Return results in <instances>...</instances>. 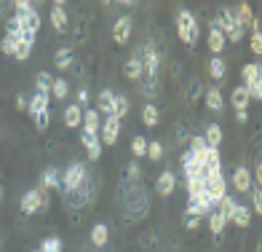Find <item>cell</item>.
<instances>
[{"instance_id": "obj_6", "label": "cell", "mask_w": 262, "mask_h": 252, "mask_svg": "<svg viewBox=\"0 0 262 252\" xmlns=\"http://www.w3.org/2000/svg\"><path fill=\"white\" fill-rule=\"evenodd\" d=\"M19 22H21V30H25V38H32L35 41V35L40 32V14L35 8L25 11V14H16Z\"/></svg>"}, {"instance_id": "obj_7", "label": "cell", "mask_w": 262, "mask_h": 252, "mask_svg": "<svg viewBox=\"0 0 262 252\" xmlns=\"http://www.w3.org/2000/svg\"><path fill=\"white\" fill-rule=\"evenodd\" d=\"M91 193H94V188H91V180L86 177L75 190H67L64 196H67V201L73 204V207H83V204H89V201H91Z\"/></svg>"}, {"instance_id": "obj_27", "label": "cell", "mask_w": 262, "mask_h": 252, "mask_svg": "<svg viewBox=\"0 0 262 252\" xmlns=\"http://www.w3.org/2000/svg\"><path fill=\"white\" fill-rule=\"evenodd\" d=\"M230 102H233L235 110H246V105H249V91H246L244 86H235L233 94H230Z\"/></svg>"}, {"instance_id": "obj_51", "label": "cell", "mask_w": 262, "mask_h": 252, "mask_svg": "<svg viewBox=\"0 0 262 252\" xmlns=\"http://www.w3.org/2000/svg\"><path fill=\"white\" fill-rule=\"evenodd\" d=\"M228 38H230L233 43H238V41H241V38H244V27H238V30H233V32L228 35Z\"/></svg>"}, {"instance_id": "obj_40", "label": "cell", "mask_w": 262, "mask_h": 252, "mask_svg": "<svg viewBox=\"0 0 262 252\" xmlns=\"http://www.w3.org/2000/svg\"><path fill=\"white\" fill-rule=\"evenodd\" d=\"M147 156H150V161H161L163 159V145L156 140V142H147Z\"/></svg>"}, {"instance_id": "obj_47", "label": "cell", "mask_w": 262, "mask_h": 252, "mask_svg": "<svg viewBox=\"0 0 262 252\" xmlns=\"http://www.w3.org/2000/svg\"><path fill=\"white\" fill-rule=\"evenodd\" d=\"M252 207H254V212H257V215L262 212V193H259V188H254V190H252Z\"/></svg>"}, {"instance_id": "obj_37", "label": "cell", "mask_w": 262, "mask_h": 252, "mask_svg": "<svg viewBox=\"0 0 262 252\" xmlns=\"http://www.w3.org/2000/svg\"><path fill=\"white\" fill-rule=\"evenodd\" d=\"M128 113V100L126 97H118V94H115V107H113V115L118 118V121H121V118Z\"/></svg>"}, {"instance_id": "obj_45", "label": "cell", "mask_w": 262, "mask_h": 252, "mask_svg": "<svg viewBox=\"0 0 262 252\" xmlns=\"http://www.w3.org/2000/svg\"><path fill=\"white\" fill-rule=\"evenodd\" d=\"M0 49H3V54H11V56H14L16 41H14V38H8V35H6V38H3V43H0Z\"/></svg>"}, {"instance_id": "obj_26", "label": "cell", "mask_w": 262, "mask_h": 252, "mask_svg": "<svg viewBox=\"0 0 262 252\" xmlns=\"http://www.w3.org/2000/svg\"><path fill=\"white\" fill-rule=\"evenodd\" d=\"M32 46H35L32 38H19L16 41V49H14V56L25 62V59H30V54H32Z\"/></svg>"}, {"instance_id": "obj_52", "label": "cell", "mask_w": 262, "mask_h": 252, "mask_svg": "<svg viewBox=\"0 0 262 252\" xmlns=\"http://www.w3.org/2000/svg\"><path fill=\"white\" fill-rule=\"evenodd\" d=\"M198 223H201V218H187V228H190V231H195V228H198Z\"/></svg>"}, {"instance_id": "obj_34", "label": "cell", "mask_w": 262, "mask_h": 252, "mask_svg": "<svg viewBox=\"0 0 262 252\" xmlns=\"http://www.w3.org/2000/svg\"><path fill=\"white\" fill-rule=\"evenodd\" d=\"M54 65L59 70H67V67H73V51L70 49H59L56 56H54Z\"/></svg>"}, {"instance_id": "obj_14", "label": "cell", "mask_w": 262, "mask_h": 252, "mask_svg": "<svg viewBox=\"0 0 262 252\" xmlns=\"http://www.w3.org/2000/svg\"><path fill=\"white\" fill-rule=\"evenodd\" d=\"M97 105H99V110H97V113H104V118H107V115H113V107H115V91L102 89V91H99V97H97Z\"/></svg>"}, {"instance_id": "obj_3", "label": "cell", "mask_w": 262, "mask_h": 252, "mask_svg": "<svg viewBox=\"0 0 262 252\" xmlns=\"http://www.w3.org/2000/svg\"><path fill=\"white\" fill-rule=\"evenodd\" d=\"M177 32H180V38L187 46H195L198 43V35H201L198 19L190 14V11H180V14H177Z\"/></svg>"}, {"instance_id": "obj_20", "label": "cell", "mask_w": 262, "mask_h": 252, "mask_svg": "<svg viewBox=\"0 0 262 252\" xmlns=\"http://www.w3.org/2000/svg\"><path fill=\"white\" fill-rule=\"evenodd\" d=\"M27 110H30L32 118L40 115V113H46V110H49V97H46V94H35V97H30Z\"/></svg>"}, {"instance_id": "obj_11", "label": "cell", "mask_w": 262, "mask_h": 252, "mask_svg": "<svg viewBox=\"0 0 262 252\" xmlns=\"http://www.w3.org/2000/svg\"><path fill=\"white\" fill-rule=\"evenodd\" d=\"M233 188L241 190V193H246L252 188V172H249V166H238L233 172Z\"/></svg>"}, {"instance_id": "obj_54", "label": "cell", "mask_w": 262, "mask_h": 252, "mask_svg": "<svg viewBox=\"0 0 262 252\" xmlns=\"http://www.w3.org/2000/svg\"><path fill=\"white\" fill-rule=\"evenodd\" d=\"M0 201H3V185H0Z\"/></svg>"}, {"instance_id": "obj_28", "label": "cell", "mask_w": 262, "mask_h": 252, "mask_svg": "<svg viewBox=\"0 0 262 252\" xmlns=\"http://www.w3.org/2000/svg\"><path fill=\"white\" fill-rule=\"evenodd\" d=\"M204 142L209 148H220V142H222V129L217 124H209L206 126V134H204Z\"/></svg>"}, {"instance_id": "obj_17", "label": "cell", "mask_w": 262, "mask_h": 252, "mask_svg": "<svg viewBox=\"0 0 262 252\" xmlns=\"http://www.w3.org/2000/svg\"><path fill=\"white\" fill-rule=\"evenodd\" d=\"M174 185H177V177L171 172H161L158 183H156V190H158L161 196H171L174 193Z\"/></svg>"}, {"instance_id": "obj_44", "label": "cell", "mask_w": 262, "mask_h": 252, "mask_svg": "<svg viewBox=\"0 0 262 252\" xmlns=\"http://www.w3.org/2000/svg\"><path fill=\"white\" fill-rule=\"evenodd\" d=\"M252 51L262 54V32L259 30H252Z\"/></svg>"}, {"instance_id": "obj_16", "label": "cell", "mask_w": 262, "mask_h": 252, "mask_svg": "<svg viewBox=\"0 0 262 252\" xmlns=\"http://www.w3.org/2000/svg\"><path fill=\"white\" fill-rule=\"evenodd\" d=\"M83 124V110L78 105H67L64 107V126L67 129H78Z\"/></svg>"}, {"instance_id": "obj_31", "label": "cell", "mask_w": 262, "mask_h": 252, "mask_svg": "<svg viewBox=\"0 0 262 252\" xmlns=\"http://www.w3.org/2000/svg\"><path fill=\"white\" fill-rule=\"evenodd\" d=\"M158 107L156 105H145L142 107V124L145 126H158Z\"/></svg>"}, {"instance_id": "obj_36", "label": "cell", "mask_w": 262, "mask_h": 252, "mask_svg": "<svg viewBox=\"0 0 262 252\" xmlns=\"http://www.w3.org/2000/svg\"><path fill=\"white\" fill-rule=\"evenodd\" d=\"M67 91H70L67 81H64V78H54V83H51V94H54V100H64V97H67Z\"/></svg>"}, {"instance_id": "obj_49", "label": "cell", "mask_w": 262, "mask_h": 252, "mask_svg": "<svg viewBox=\"0 0 262 252\" xmlns=\"http://www.w3.org/2000/svg\"><path fill=\"white\" fill-rule=\"evenodd\" d=\"M27 105H30V97L19 94V97H16V107H19V110H27Z\"/></svg>"}, {"instance_id": "obj_53", "label": "cell", "mask_w": 262, "mask_h": 252, "mask_svg": "<svg viewBox=\"0 0 262 252\" xmlns=\"http://www.w3.org/2000/svg\"><path fill=\"white\" fill-rule=\"evenodd\" d=\"M235 118H238V124H244L249 115H246V110H235Z\"/></svg>"}, {"instance_id": "obj_9", "label": "cell", "mask_w": 262, "mask_h": 252, "mask_svg": "<svg viewBox=\"0 0 262 252\" xmlns=\"http://www.w3.org/2000/svg\"><path fill=\"white\" fill-rule=\"evenodd\" d=\"M225 196H228V183H225V177H217V180H209L206 183V199L214 204H220Z\"/></svg>"}, {"instance_id": "obj_50", "label": "cell", "mask_w": 262, "mask_h": 252, "mask_svg": "<svg viewBox=\"0 0 262 252\" xmlns=\"http://www.w3.org/2000/svg\"><path fill=\"white\" fill-rule=\"evenodd\" d=\"M32 8V3H27V0H19L16 3V14H25V11H30Z\"/></svg>"}, {"instance_id": "obj_23", "label": "cell", "mask_w": 262, "mask_h": 252, "mask_svg": "<svg viewBox=\"0 0 262 252\" xmlns=\"http://www.w3.org/2000/svg\"><path fill=\"white\" fill-rule=\"evenodd\" d=\"M83 129H86V131H94V134H99L102 118H99L97 110H86V113H83Z\"/></svg>"}, {"instance_id": "obj_38", "label": "cell", "mask_w": 262, "mask_h": 252, "mask_svg": "<svg viewBox=\"0 0 262 252\" xmlns=\"http://www.w3.org/2000/svg\"><path fill=\"white\" fill-rule=\"evenodd\" d=\"M40 252H62V239H59V236H49L40 244Z\"/></svg>"}, {"instance_id": "obj_30", "label": "cell", "mask_w": 262, "mask_h": 252, "mask_svg": "<svg viewBox=\"0 0 262 252\" xmlns=\"http://www.w3.org/2000/svg\"><path fill=\"white\" fill-rule=\"evenodd\" d=\"M209 73H211V78L222 81V78H225V73H228V65H225V59L211 56V62H209Z\"/></svg>"}, {"instance_id": "obj_21", "label": "cell", "mask_w": 262, "mask_h": 252, "mask_svg": "<svg viewBox=\"0 0 262 252\" xmlns=\"http://www.w3.org/2000/svg\"><path fill=\"white\" fill-rule=\"evenodd\" d=\"M225 223H228V220H225V215H222L217 207H214V209L209 212V228H211V234H214V236H222Z\"/></svg>"}, {"instance_id": "obj_48", "label": "cell", "mask_w": 262, "mask_h": 252, "mask_svg": "<svg viewBox=\"0 0 262 252\" xmlns=\"http://www.w3.org/2000/svg\"><path fill=\"white\" fill-rule=\"evenodd\" d=\"M75 105H78V107H86V105H89V91H86V89L78 91V102H75Z\"/></svg>"}, {"instance_id": "obj_1", "label": "cell", "mask_w": 262, "mask_h": 252, "mask_svg": "<svg viewBox=\"0 0 262 252\" xmlns=\"http://www.w3.org/2000/svg\"><path fill=\"white\" fill-rule=\"evenodd\" d=\"M150 209V196L139 183H131L126 188V218L128 220H139L142 215H147Z\"/></svg>"}, {"instance_id": "obj_33", "label": "cell", "mask_w": 262, "mask_h": 252, "mask_svg": "<svg viewBox=\"0 0 262 252\" xmlns=\"http://www.w3.org/2000/svg\"><path fill=\"white\" fill-rule=\"evenodd\" d=\"M6 35H8V38H14V41L25 38V30H21V22H19V16H16V14H14V19H8V25H6Z\"/></svg>"}, {"instance_id": "obj_12", "label": "cell", "mask_w": 262, "mask_h": 252, "mask_svg": "<svg viewBox=\"0 0 262 252\" xmlns=\"http://www.w3.org/2000/svg\"><path fill=\"white\" fill-rule=\"evenodd\" d=\"M113 38H115V43H126L131 38V16H121V19L115 22Z\"/></svg>"}, {"instance_id": "obj_55", "label": "cell", "mask_w": 262, "mask_h": 252, "mask_svg": "<svg viewBox=\"0 0 262 252\" xmlns=\"http://www.w3.org/2000/svg\"><path fill=\"white\" fill-rule=\"evenodd\" d=\"M32 252H40V249H32Z\"/></svg>"}, {"instance_id": "obj_5", "label": "cell", "mask_w": 262, "mask_h": 252, "mask_svg": "<svg viewBox=\"0 0 262 252\" xmlns=\"http://www.w3.org/2000/svg\"><path fill=\"white\" fill-rule=\"evenodd\" d=\"M158 67H161V54L156 51V46H147L145 51V59H142V75H147L150 83H156V75H158Z\"/></svg>"}, {"instance_id": "obj_39", "label": "cell", "mask_w": 262, "mask_h": 252, "mask_svg": "<svg viewBox=\"0 0 262 252\" xmlns=\"http://www.w3.org/2000/svg\"><path fill=\"white\" fill-rule=\"evenodd\" d=\"M235 204H238V201H233L230 196H225V199L220 201V207H217V209L225 215V220H230V218H233V209H235Z\"/></svg>"}, {"instance_id": "obj_2", "label": "cell", "mask_w": 262, "mask_h": 252, "mask_svg": "<svg viewBox=\"0 0 262 252\" xmlns=\"http://www.w3.org/2000/svg\"><path fill=\"white\" fill-rule=\"evenodd\" d=\"M21 215H35V212H46L49 209V190H46L43 185L27 190L25 196H21Z\"/></svg>"}, {"instance_id": "obj_42", "label": "cell", "mask_w": 262, "mask_h": 252, "mask_svg": "<svg viewBox=\"0 0 262 252\" xmlns=\"http://www.w3.org/2000/svg\"><path fill=\"white\" fill-rule=\"evenodd\" d=\"M32 121H35V129H38V131H46V129H49V121H51V113L46 110V113H40V115H35Z\"/></svg>"}, {"instance_id": "obj_43", "label": "cell", "mask_w": 262, "mask_h": 252, "mask_svg": "<svg viewBox=\"0 0 262 252\" xmlns=\"http://www.w3.org/2000/svg\"><path fill=\"white\" fill-rule=\"evenodd\" d=\"M259 78V65H244V83Z\"/></svg>"}, {"instance_id": "obj_19", "label": "cell", "mask_w": 262, "mask_h": 252, "mask_svg": "<svg viewBox=\"0 0 262 252\" xmlns=\"http://www.w3.org/2000/svg\"><path fill=\"white\" fill-rule=\"evenodd\" d=\"M225 41H228V38L222 35V30H217V27L209 25V49H211V54H222Z\"/></svg>"}, {"instance_id": "obj_35", "label": "cell", "mask_w": 262, "mask_h": 252, "mask_svg": "<svg viewBox=\"0 0 262 252\" xmlns=\"http://www.w3.org/2000/svg\"><path fill=\"white\" fill-rule=\"evenodd\" d=\"M51 83H54V78L49 73H38V81H35L38 91H35V94H46V97H49V94H51Z\"/></svg>"}, {"instance_id": "obj_15", "label": "cell", "mask_w": 262, "mask_h": 252, "mask_svg": "<svg viewBox=\"0 0 262 252\" xmlns=\"http://www.w3.org/2000/svg\"><path fill=\"white\" fill-rule=\"evenodd\" d=\"M187 196H190V201L206 196V183H204V177H187Z\"/></svg>"}, {"instance_id": "obj_8", "label": "cell", "mask_w": 262, "mask_h": 252, "mask_svg": "<svg viewBox=\"0 0 262 252\" xmlns=\"http://www.w3.org/2000/svg\"><path fill=\"white\" fill-rule=\"evenodd\" d=\"M99 140L104 142V145H113V142L118 140V134H121V121H118L115 115H107L102 121V129H99Z\"/></svg>"}, {"instance_id": "obj_18", "label": "cell", "mask_w": 262, "mask_h": 252, "mask_svg": "<svg viewBox=\"0 0 262 252\" xmlns=\"http://www.w3.org/2000/svg\"><path fill=\"white\" fill-rule=\"evenodd\" d=\"M51 25L56 32H64L67 30V14H64V6L62 3H54L51 8Z\"/></svg>"}, {"instance_id": "obj_46", "label": "cell", "mask_w": 262, "mask_h": 252, "mask_svg": "<svg viewBox=\"0 0 262 252\" xmlns=\"http://www.w3.org/2000/svg\"><path fill=\"white\" fill-rule=\"evenodd\" d=\"M139 175H142L139 164H128V166H126V177H128V180H134V183H137V180H139Z\"/></svg>"}, {"instance_id": "obj_41", "label": "cell", "mask_w": 262, "mask_h": 252, "mask_svg": "<svg viewBox=\"0 0 262 252\" xmlns=\"http://www.w3.org/2000/svg\"><path fill=\"white\" fill-rule=\"evenodd\" d=\"M131 150H134V156H147V140L145 137H134L131 140Z\"/></svg>"}, {"instance_id": "obj_4", "label": "cell", "mask_w": 262, "mask_h": 252, "mask_svg": "<svg viewBox=\"0 0 262 252\" xmlns=\"http://www.w3.org/2000/svg\"><path fill=\"white\" fill-rule=\"evenodd\" d=\"M89 177V172H86V164H80V161H75V164H70V169L62 175V188H64V193L67 190H75L83 180Z\"/></svg>"}, {"instance_id": "obj_10", "label": "cell", "mask_w": 262, "mask_h": 252, "mask_svg": "<svg viewBox=\"0 0 262 252\" xmlns=\"http://www.w3.org/2000/svg\"><path fill=\"white\" fill-rule=\"evenodd\" d=\"M80 142L86 145L91 161H97L99 156H102V140H99V134H94V131H86V129H83V131H80Z\"/></svg>"}, {"instance_id": "obj_25", "label": "cell", "mask_w": 262, "mask_h": 252, "mask_svg": "<svg viewBox=\"0 0 262 252\" xmlns=\"http://www.w3.org/2000/svg\"><path fill=\"white\" fill-rule=\"evenodd\" d=\"M238 228H246L249 220H252V212H249V207H244V204H235V209H233V218H230Z\"/></svg>"}, {"instance_id": "obj_29", "label": "cell", "mask_w": 262, "mask_h": 252, "mask_svg": "<svg viewBox=\"0 0 262 252\" xmlns=\"http://www.w3.org/2000/svg\"><path fill=\"white\" fill-rule=\"evenodd\" d=\"M206 105H209V110H214V113H222L225 100H222L220 89H209V91H206Z\"/></svg>"}, {"instance_id": "obj_13", "label": "cell", "mask_w": 262, "mask_h": 252, "mask_svg": "<svg viewBox=\"0 0 262 252\" xmlns=\"http://www.w3.org/2000/svg\"><path fill=\"white\" fill-rule=\"evenodd\" d=\"M214 207H211V201L204 196V199H195V201H190L187 204V218H204V215H209Z\"/></svg>"}, {"instance_id": "obj_32", "label": "cell", "mask_w": 262, "mask_h": 252, "mask_svg": "<svg viewBox=\"0 0 262 252\" xmlns=\"http://www.w3.org/2000/svg\"><path fill=\"white\" fill-rule=\"evenodd\" d=\"M126 78H131V81L142 78V56H131L126 62Z\"/></svg>"}, {"instance_id": "obj_22", "label": "cell", "mask_w": 262, "mask_h": 252, "mask_svg": "<svg viewBox=\"0 0 262 252\" xmlns=\"http://www.w3.org/2000/svg\"><path fill=\"white\" fill-rule=\"evenodd\" d=\"M46 190H56V188H62V177H59L56 172V166H49V169L43 172V183H40Z\"/></svg>"}, {"instance_id": "obj_24", "label": "cell", "mask_w": 262, "mask_h": 252, "mask_svg": "<svg viewBox=\"0 0 262 252\" xmlns=\"http://www.w3.org/2000/svg\"><path fill=\"white\" fill-rule=\"evenodd\" d=\"M107 239H110V231H107L104 223H97V225L91 228V242H94V247H104Z\"/></svg>"}]
</instances>
